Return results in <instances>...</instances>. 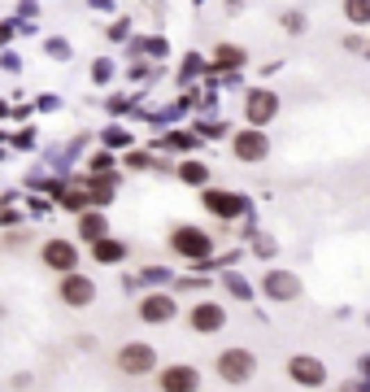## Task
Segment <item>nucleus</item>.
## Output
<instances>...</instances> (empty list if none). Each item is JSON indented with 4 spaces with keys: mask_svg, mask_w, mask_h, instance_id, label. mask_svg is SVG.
I'll return each mask as SVG.
<instances>
[{
    "mask_svg": "<svg viewBox=\"0 0 370 392\" xmlns=\"http://www.w3.org/2000/svg\"><path fill=\"white\" fill-rule=\"evenodd\" d=\"M244 118L253 126H266V122H275L279 118V96L270 92V88H253L244 96Z\"/></svg>",
    "mask_w": 370,
    "mask_h": 392,
    "instance_id": "1",
    "label": "nucleus"
},
{
    "mask_svg": "<svg viewBox=\"0 0 370 392\" xmlns=\"http://www.w3.org/2000/svg\"><path fill=\"white\" fill-rule=\"evenodd\" d=\"M253 370H257V357H253L249 349H227V353L218 357V375H222L227 384H249Z\"/></svg>",
    "mask_w": 370,
    "mask_h": 392,
    "instance_id": "2",
    "label": "nucleus"
},
{
    "mask_svg": "<svg viewBox=\"0 0 370 392\" xmlns=\"http://www.w3.org/2000/svg\"><path fill=\"white\" fill-rule=\"evenodd\" d=\"M114 362H118L122 375H131V379H135V375H149L157 366V353H153V345H140V340H135V345H122L118 349Z\"/></svg>",
    "mask_w": 370,
    "mask_h": 392,
    "instance_id": "3",
    "label": "nucleus"
},
{
    "mask_svg": "<svg viewBox=\"0 0 370 392\" xmlns=\"http://www.w3.org/2000/svg\"><path fill=\"white\" fill-rule=\"evenodd\" d=\"M57 292H61V301L74 305V309H83V305H92V301H96V284L87 279V275H78V270H66V275H61Z\"/></svg>",
    "mask_w": 370,
    "mask_h": 392,
    "instance_id": "4",
    "label": "nucleus"
},
{
    "mask_svg": "<svg viewBox=\"0 0 370 392\" xmlns=\"http://www.w3.org/2000/svg\"><path fill=\"white\" fill-rule=\"evenodd\" d=\"M187 322H192V332L214 336V332H222V327H227V309H222L218 301H201V305H192Z\"/></svg>",
    "mask_w": 370,
    "mask_h": 392,
    "instance_id": "5",
    "label": "nucleus"
},
{
    "mask_svg": "<svg viewBox=\"0 0 370 392\" xmlns=\"http://www.w3.org/2000/svg\"><path fill=\"white\" fill-rule=\"evenodd\" d=\"M40 261L48 270H57V275H66V270H74L78 266V249L70 240H48L44 249H40Z\"/></svg>",
    "mask_w": 370,
    "mask_h": 392,
    "instance_id": "6",
    "label": "nucleus"
},
{
    "mask_svg": "<svg viewBox=\"0 0 370 392\" xmlns=\"http://www.w3.org/2000/svg\"><path fill=\"white\" fill-rule=\"evenodd\" d=\"M170 244H174V253L179 257H192V261H201V257H209V236L205 231H196V227H179V231L170 236Z\"/></svg>",
    "mask_w": 370,
    "mask_h": 392,
    "instance_id": "7",
    "label": "nucleus"
},
{
    "mask_svg": "<svg viewBox=\"0 0 370 392\" xmlns=\"http://www.w3.org/2000/svg\"><path fill=\"white\" fill-rule=\"evenodd\" d=\"M287 375H292L296 384H305V388H318V384L327 379L323 362H318V357H310V353H296L292 362H287Z\"/></svg>",
    "mask_w": 370,
    "mask_h": 392,
    "instance_id": "8",
    "label": "nucleus"
},
{
    "mask_svg": "<svg viewBox=\"0 0 370 392\" xmlns=\"http://www.w3.org/2000/svg\"><path fill=\"white\" fill-rule=\"evenodd\" d=\"M174 314H179V305H174L170 292H153V297L140 301V318L144 322H170Z\"/></svg>",
    "mask_w": 370,
    "mask_h": 392,
    "instance_id": "9",
    "label": "nucleus"
},
{
    "mask_svg": "<svg viewBox=\"0 0 370 392\" xmlns=\"http://www.w3.org/2000/svg\"><path fill=\"white\" fill-rule=\"evenodd\" d=\"M270 153V140L262 136V131H239L235 136V157L239 161H262Z\"/></svg>",
    "mask_w": 370,
    "mask_h": 392,
    "instance_id": "10",
    "label": "nucleus"
},
{
    "mask_svg": "<svg viewBox=\"0 0 370 392\" xmlns=\"http://www.w3.org/2000/svg\"><path fill=\"white\" fill-rule=\"evenodd\" d=\"M262 288H266V297H275V301H296L301 297V279L296 275H283V270H270Z\"/></svg>",
    "mask_w": 370,
    "mask_h": 392,
    "instance_id": "11",
    "label": "nucleus"
},
{
    "mask_svg": "<svg viewBox=\"0 0 370 392\" xmlns=\"http://www.w3.org/2000/svg\"><path fill=\"white\" fill-rule=\"evenodd\" d=\"M201 384V375L192 370V366H170V370H162V388L166 392H192Z\"/></svg>",
    "mask_w": 370,
    "mask_h": 392,
    "instance_id": "12",
    "label": "nucleus"
},
{
    "mask_svg": "<svg viewBox=\"0 0 370 392\" xmlns=\"http://www.w3.org/2000/svg\"><path fill=\"white\" fill-rule=\"evenodd\" d=\"M205 205L214 209L218 218H235V214H244V201H239V196L218 192V188H209V192H205Z\"/></svg>",
    "mask_w": 370,
    "mask_h": 392,
    "instance_id": "13",
    "label": "nucleus"
},
{
    "mask_svg": "<svg viewBox=\"0 0 370 392\" xmlns=\"http://www.w3.org/2000/svg\"><path fill=\"white\" fill-rule=\"evenodd\" d=\"M92 257L96 261H105V266H118V261L126 257V249H122V240H92Z\"/></svg>",
    "mask_w": 370,
    "mask_h": 392,
    "instance_id": "14",
    "label": "nucleus"
},
{
    "mask_svg": "<svg viewBox=\"0 0 370 392\" xmlns=\"http://www.w3.org/2000/svg\"><path fill=\"white\" fill-rule=\"evenodd\" d=\"M344 18L353 26H366L370 22V0H344Z\"/></svg>",
    "mask_w": 370,
    "mask_h": 392,
    "instance_id": "15",
    "label": "nucleus"
},
{
    "mask_svg": "<svg viewBox=\"0 0 370 392\" xmlns=\"http://www.w3.org/2000/svg\"><path fill=\"white\" fill-rule=\"evenodd\" d=\"M179 179H187V183H209V170L201 166V161H183V166H179Z\"/></svg>",
    "mask_w": 370,
    "mask_h": 392,
    "instance_id": "16",
    "label": "nucleus"
},
{
    "mask_svg": "<svg viewBox=\"0 0 370 392\" xmlns=\"http://www.w3.org/2000/svg\"><path fill=\"white\" fill-rule=\"evenodd\" d=\"M214 61H218V65H239V61H244V53H239L235 44H218V53H214Z\"/></svg>",
    "mask_w": 370,
    "mask_h": 392,
    "instance_id": "17",
    "label": "nucleus"
},
{
    "mask_svg": "<svg viewBox=\"0 0 370 392\" xmlns=\"http://www.w3.org/2000/svg\"><path fill=\"white\" fill-rule=\"evenodd\" d=\"M78 231H83L87 240H101V236H105V222H101V214H87L83 222H78Z\"/></svg>",
    "mask_w": 370,
    "mask_h": 392,
    "instance_id": "18",
    "label": "nucleus"
},
{
    "mask_svg": "<svg viewBox=\"0 0 370 392\" xmlns=\"http://www.w3.org/2000/svg\"><path fill=\"white\" fill-rule=\"evenodd\" d=\"M92 201H114V183L96 179V183H92Z\"/></svg>",
    "mask_w": 370,
    "mask_h": 392,
    "instance_id": "19",
    "label": "nucleus"
}]
</instances>
